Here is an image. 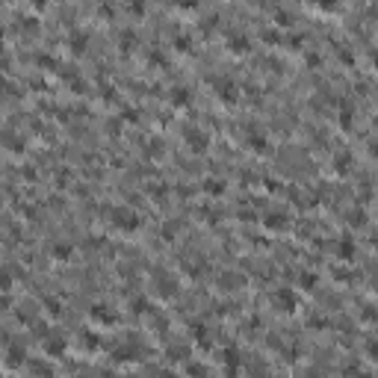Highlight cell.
Wrapping results in <instances>:
<instances>
[{
	"mask_svg": "<svg viewBox=\"0 0 378 378\" xmlns=\"http://www.w3.org/2000/svg\"><path fill=\"white\" fill-rule=\"evenodd\" d=\"M231 44H234V51H245V39L242 36H231Z\"/></svg>",
	"mask_w": 378,
	"mask_h": 378,
	"instance_id": "obj_1",
	"label": "cell"
}]
</instances>
